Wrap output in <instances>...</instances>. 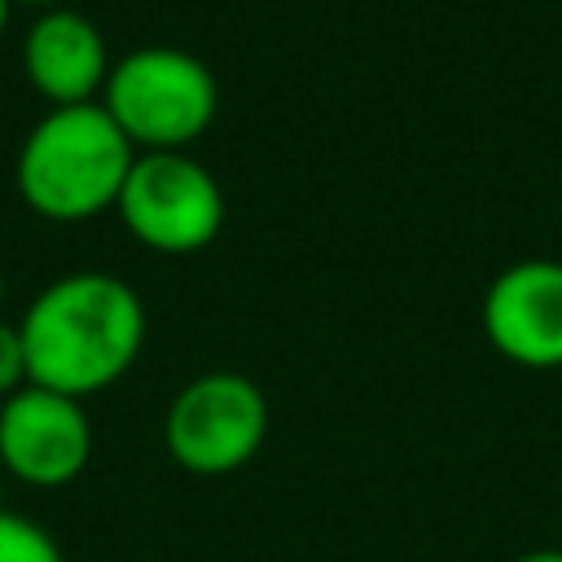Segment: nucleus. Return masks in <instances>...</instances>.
Returning a JSON list of instances; mask_svg holds the SVG:
<instances>
[{
	"instance_id": "obj_1",
	"label": "nucleus",
	"mask_w": 562,
	"mask_h": 562,
	"mask_svg": "<svg viewBox=\"0 0 562 562\" xmlns=\"http://www.w3.org/2000/svg\"><path fill=\"white\" fill-rule=\"evenodd\" d=\"M26 382L88 400L114 386L145 347V303L110 272H70L44 285L18 321Z\"/></svg>"
},
{
	"instance_id": "obj_2",
	"label": "nucleus",
	"mask_w": 562,
	"mask_h": 562,
	"mask_svg": "<svg viewBox=\"0 0 562 562\" xmlns=\"http://www.w3.org/2000/svg\"><path fill=\"white\" fill-rule=\"evenodd\" d=\"M132 162L136 149L101 101L48 105L18 149L13 180L35 215L53 224H79L119 202Z\"/></svg>"
},
{
	"instance_id": "obj_3",
	"label": "nucleus",
	"mask_w": 562,
	"mask_h": 562,
	"mask_svg": "<svg viewBox=\"0 0 562 562\" xmlns=\"http://www.w3.org/2000/svg\"><path fill=\"white\" fill-rule=\"evenodd\" d=\"M101 105L132 140V149L158 154V149H184L211 127L220 88L211 66L198 61L193 53L149 44V48H132L110 66Z\"/></svg>"
},
{
	"instance_id": "obj_4",
	"label": "nucleus",
	"mask_w": 562,
	"mask_h": 562,
	"mask_svg": "<svg viewBox=\"0 0 562 562\" xmlns=\"http://www.w3.org/2000/svg\"><path fill=\"white\" fill-rule=\"evenodd\" d=\"M114 211L123 228L158 255H193L224 228L220 180L184 149L136 154Z\"/></svg>"
},
{
	"instance_id": "obj_5",
	"label": "nucleus",
	"mask_w": 562,
	"mask_h": 562,
	"mask_svg": "<svg viewBox=\"0 0 562 562\" xmlns=\"http://www.w3.org/2000/svg\"><path fill=\"white\" fill-rule=\"evenodd\" d=\"M268 435L263 391L233 369L193 378L167 408L162 439L176 465L189 474H233L241 470Z\"/></svg>"
},
{
	"instance_id": "obj_6",
	"label": "nucleus",
	"mask_w": 562,
	"mask_h": 562,
	"mask_svg": "<svg viewBox=\"0 0 562 562\" xmlns=\"http://www.w3.org/2000/svg\"><path fill=\"white\" fill-rule=\"evenodd\" d=\"M92 457V422L83 400L18 386L0 400V465L26 487H66Z\"/></svg>"
},
{
	"instance_id": "obj_7",
	"label": "nucleus",
	"mask_w": 562,
	"mask_h": 562,
	"mask_svg": "<svg viewBox=\"0 0 562 562\" xmlns=\"http://www.w3.org/2000/svg\"><path fill=\"white\" fill-rule=\"evenodd\" d=\"M483 334L522 369H562V263H509L483 294Z\"/></svg>"
},
{
	"instance_id": "obj_8",
	"label": "nucleus",
	"mask_w": 562,
	"mask_h": 562,
	"mask_svg": "<svg viewBox=\"0 0 562 562\" xmlns=\"http://www.w3.org/2000/svg\"><path fill=\"white\" fill-rule=\"evenodd\" d=\"M110 48L97 22L70 4L40 9L22 35V75L48 105H88L101 101L110 79Z\"/></svg>"
},
{
	"instance_id": "obj_9",
	"label": "nucleus",
	"mask_w": 562,
	"mask_h": 562,
	"mask_svg": "<svg viewBox=\"0 0 562 562\" xmlns=\"http://www.w3.org/2000/svg\"><path fill=\"white\" fill-rule=\"evenodd\" d=\"M0 562H61V549L40 522L4 509L0 514Z\"/></svg>"
},
{
	"instance_id": "obj_10",
	"label": "nucleus",
	"mask_w": 562,
	"mask_h": 562,
	"mask_svg": "<svg viewBox=\"0 0 562 562\" xmlns=\"http://www.w3.org/2000/svg\"><path fill=\"white\" fill-rule=\"evenodd\" d=\"M18 386H26V347H22L18 325L0 321V400L13 395Z\"/></svg>"
},
{
	"instance_id": "obj_11",
	"label": "nucleus",
	"mask_w": 562,
	"mask_h": 562,
	"mask_svg": "<svg viewBox=\"0 0 562 562\" xmlns=\"http://www.w3.org/2000/svg\"><path fill=\"white\" fill-rule=\"evenodd\" d=\"M514 562H562V549H531V553H522Z\"/></svg>"
},
{
	"instance_id": "obj_12",
	"label": "nucleus",
	"mask_w": 562,
	"mask_h": 562,
	"mask_svg": "<svg viewBox=\"0 0 562 562\" xmlns=\"http://www.w3.org/2000/svg\"><path fill=\"white\" fill-rule=\"evenodd\" d=\"M13 4H31V9H57V4H66V0H13Z\"/></svg>"
},
{
	"instance_id": "obj_13",
	"label": "nucleus",
	"mask_w": 562,
	"mask_h": 562,
	"mask_svg": "<svg viewBox=\"0 0 562 562\" xmlns=\"http://www.w3.org/2000/svg\"><path fill=\"white\" fill-rule=\"evenodd\" d=\"M9 13H13V0H0V35H4V26H9Z\"/></svg>"
},
{
	"instance_id": "obj_14",
	"label": "nucleus",
	"mask_w": 562,
	"mask_h": 562,
	"mask_svg": "<svg viewBox=\"0 0 562 562\" xmlns=\"http://www.w3.org/2000/svg\"><path fill=\"white\" fill-rule=\"evenodd\" d=\"M0 303H4V268H0Z\"/></svg>"
},
{
	"instance_id": "obj_15",
	"label": "nucleus",
	"mask_w": 562,
	"mask_h": 562,
	"mask_svg": "<svg viewBox=\"0 0 562 562\" xmlns=\"http://www.w3.org/2000/svg\"><path fill=\"white\" fill-rule=\"evenodd\" d=\"M0 514H4V487H0Z\"/></svg>"
}]
</instances>
